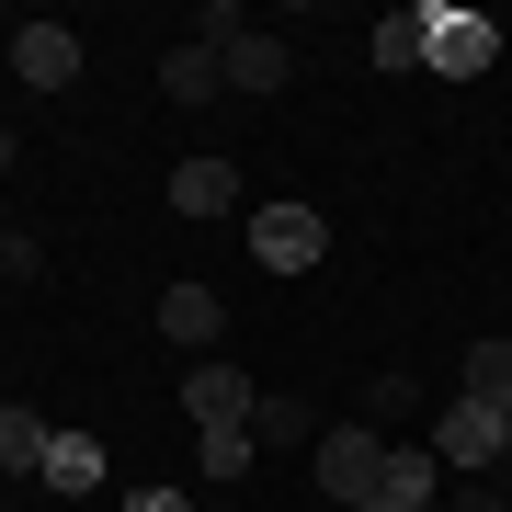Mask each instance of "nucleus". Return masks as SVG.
<instances>
[{
  "mask_svg": "<svg viewBox=\"0 0 512 512\" xmlns=\"http://www.w3.org/2000/svg\"><path fill=\"white\" fill-rule=\"evenodd\" d=\"M205 46H217L228 92H285V80H296V46L262 35V23H239V12H205Z\"/></svg>",
  "mask_w": 512,
  "mask_h": 512,
  "instance_id": "nucleus-1",
  "label": "nucleus"
},
{
  "mask_svg": "<svg viewBox=\"0 0 512 512\" xmlns=\"http://www.w3.org/2000/svg\"><path fill=\"white\" fill-rule=\"evenodd\" d=\"M251 262H262V274H319V262H330V217H319V205H262V217H251Z\"/></svg>",
  "mask_w": 512,
  "mask_h": 512,
  "instance_id": "nucleus-2",
  "label": "nucleus"
},
{
  "mask_svg": "<svg viewBox=\"0 0 512 512\" xmlns=\"http://www.w3.org/2000/svg\"><path fill=\"white\" fill-rule=\"evenodd\" d=\"M421 444L444 456V478H490V467H501V410H490V399H444Z\"/></svg>",
  "mask_w": 512,
  "mask_h": 512,
  "instance_id": "nucleus-3",
  "label": "nucleus"
},
{
  "mask_svg": "<svg viewBox=\"0 0 512 512\" xmlns=\"http://www.w3.org/2000/svg\"><path fill=\"white\" fill-rule=\"evenodd\" d=\"M376 478H387V433H376V421H330V433H319V490L353 512Z\"/></svg>",
  "mask_w": 512,
  "mask_h": 512,
  "instance_id": "nucleus-4",
  "label": "nucleus"
},
{
  "mask_svg": "<svg viewBox=\"0 0 512 512\" xmlns=\"http://www.w3.org/2000/svg\"><path fill=\"white\" fill-rule=\"evenodd\" d=\"M183 410H194V433H251V410H262V387L239 376V365H217V353H205V365L183 376Z\"/></svg>",
  "mask_w": 512,
  "mask_h": 512,
  "instance_id": "nucleus-5",
  "label": "nucleus"
},
{
  "mask_svg": "<svg viewBox=\"0 0 512 512\" xmlns=\"http://www.w3.org/2000/svg\"><path fill=\"white\" fill-rule=\"evenodd\" d=\"M353 512H444V456L433 444H387V478Z\"/></svg>",
  "mask_w": 512,
  "mask_h": 512,
  "instance_id": "nucleus-6",
  "label": "nucleus"
},
{
  "mask_svg": "<svg viewBox=\"0 0 512 512\" xmlns=\"http://www.w3.org/2000/svg\"><path fill=\"white\" fill-rule=\"evenodd\" d=\"M501 57V23L490 12H456V0H433V57H421V69H444V80H478Z\"/></svg>",
  "mask_w": 512,
  "mask_h": 512,
  "instance_id": "nucleus-7",
  "label": "nucleus"
},
{
  "mask_svg": "<svg viewBox=\"0 0 512 512\" xmlns=\"http://www.w3.org/2000/svg\"><path fill=\"white\" fill-rule=\"evenodd\" d=\"M12 80H23V92H69V80H80V35H69V23H23V35H12Z\"/></svg>",
  "mask_w": 512,
  "mask_h": 512,
  "instance_id": "nucleus-8",
  "label": "nucleus"
},
{
  "mask_svg": "<svg viewBox=\"0 0 512 512\" xmlns=\"http://www.w3.org/2000/svg\"><path fill=\"white\" fill-rule=\"evenodd\" d=\"M35 478H46L57 501H92V490H103V444H92V433H46V467H35Z\"/></svg>",
  "mask_w": 512,
  "mask_h": 512,
  "instance_id": "nucleus-9",
  "label": "nucleus"
},
{
  "mask_svg": "<svg viewBox=\"0 0 512 512\" xmlns=\"http://www.w3.org/2000/svg\"><path fill=\"white\" fill-rule=\"evenodd\" d=\"M217 319H228V308H217V285H171V296H160V330L194 353V365L217 353Z\"/></svg>",
  "mask_w": 512,
  "mask_h": 512,
  "instance_id": "nucleus-10",
  "label": "nucleus"
},
{
  "mask_svg": "<svg viewBox=\"0 0 512 512\" xmlns=\"http://www.w3.org/2000/svg\"><path fill=\"white\" fill-rule=\"evenodd\" d=\"M228 205H239V171L228 160H183V171H171V217H228Z\"/></svg>",
  "mask_w": 512,
  "mask_h": 512,
  "instance_id": "nucleus-11",
  "label": "nucleus"
},
{
  "mask_svg": "<svg viewBox=\"0 0 512 512\" xmlns=\"http://www.w3.org/2000/svg\"><path fill=\"white\" fill-rule=\"evenodd\" d=\"M365 57H376V69H421V57H433V0H410V12H387Z\"/></svg>",
  "mask_w": 512,
  "mask_h": 512,
  "instance_id": "nucleus-12",
  "label": "nucleus"
},
{
  "mask_svg": "<svg viewBox=\"0 0 512 512\" xmlns=\"http://www.w3.org/2000/svg\"><path fill=\"white\" fill-rule=\"evenodd\" d=\"M160 92H171V103H217V92H228L217 46H205V35H194V46H171V57H160Z\"/></svg>",
  "mask_w": 512,
  "mask_h": 512,
  "instance_id": "nucleus-13",
  "label": "nucleus"
},
{
  "mask_svg": "<svg viewBox=\"0 0 512 512\" xmlns=\"http://www.w3.org/2000/svg\"><path fill=\"white\" fill-rule=\"evenodd\" d=\"M251 456H262L251 433H194V478H205V490H239V478H251Z\"/></svg>",
  "mask_w": 512,
  "mask_h": 512,
  "instance_id": "nucleus-14",
  "label": "nucleus"
},
{
  "mask_svg": "<svg viewBox=\"0 0 512 512\" xmlns=\"http://www.w3.org/2000/svg\"><path fill=\"white\" fill-rule=\"evenodd\" d=\"M35 467H46V421L0 399V478H35Z\"/></svg>",
  "mask_w": 512,
  "mask_h": 512,
  "instance_id": "nucleus-15",
  "label": "nucleus"
},
{
  "mask_svg": "<svg viewBox=\"0 0 512 512\" xmlns=\"http://www.w3.org/2000/svg\"><path fill=\"white\" fill-rule=\"evenodd\" d=\"M467 399L512 410V342H467Z\"/></svg>",
  "mask_w": 512,
  "mask_h": 512,
  "instance_id": "nucleus-16",
  "label": "nucleus"
},
{
  "mask_svg": "<svg viewBox=\"0 0 512 512\" xmlns=\"http://www.w3.org/2000/svg\"><path fill=\"white\" fill-rule=\"evenodd\" d=\"M251 444H319L308 399H262V410H251Z\"/></svg>",
  "mask_w": 512,
  "mask_h": 512,
  "instance_id": "nucleus-17",
  "label": "nucleus"
},
{
  "mask_svg": "<svg viewBox=\"0 0 512 512\" xmlns=\"http://www.w3.org/2000/svg\"><path fill=\"white\" fill-rule=\"evenodd\" d=\"M399 410H421V387H410V376H376V387H365V421H399Z\"/></svg>",
  "mask_w": 512,
  "mask_h": 512,
  "instance_id": "nucleus-18",
  "label": "nucleus"
},
{
  "mask_svg": "<svg viewBox=\"0 0 512 512\" xmlns=\"http://www.w3.org/2000/svg\"><path fill=\"white\" fill-rule=\"evenodd\" d=\"M0 274H12V285H35V274H46V251H35L23 228H0Z\"/></svg>",
  "mask_w": 512,
  "mask_h": 512,
  "instance_id": "nucleus-19",
  "label": "nucleus"
},
{
  "mask_svg": "<svg viewBox=\"0 0 512 512\" xmlns=\"http://www.w3.org/2000/svg\"><path fill=\"white\" fill-rule=\"evenodd\" d=\"M444 512H512V490H456L444 478Z\"/></svg>",
  "mask_w": 512,
  "mask_h": 512,
  "instance_id": "nucleus-20",
  "label": "nucleus"
},
{
  "mask_svg": "<svg viewBox=\"0 0 512 512\" xmlns=\"http://www.w3.org/2000/svg\"><path fill=\"white\" fill-rule=\"evenodd\" d=\"M126 512H194V490H126Z\"/></svg>",
  "mask_w": 512,
  "mask_h": 512,
  "instance_id": "nucleus-21",
  "label": "nucleus"
},
{
  "mask_svg": "<svg viewBox=\"0 0 512 512\" xmlns=\"http://www.w3.org/2000/svg\"><path fill=\"white\" fill-rule=\"evenodd\" d=\"M12 160H23V137H12V126H0V171H12Z\"/></svg>",
  "mask_w": 512,
  "mask_h": 512,
  "instance_id": "nucleus-22",
  "label": "nucleus"
},
{
  "mask_svg": "<svg viewBox=\"0 0 512 512\" xmlns=\"http://www.w3.org/2000/svg\"><path fill=\"white\" fill-rule=\"evenodd\" d=\"M194 512H239V501H194Z\"/></svg>",
  "mask_w": 512,
  "mask_h": 512,
  "instance_id": "nucleus-23",
  "label": "nucleus"
},
{
  "mask_svg": "<svg viewBox=\"0 0 512 512\" xmlns=\"http://www.w3.org/2000/svg\"><path fill=\"white\" fill-rule=\"evenodd\" d=\"M0 80H12V46H0Z\"/></svg>",
  "mask_w": 512,
  "mask_h": 512,
  "instance_id": "nucleus-24",
  "label": "nucleus"
}]
</instances>
